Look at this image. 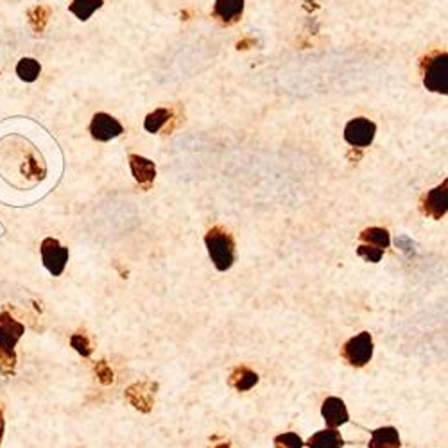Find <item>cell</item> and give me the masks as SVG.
<instances>
[{"label":"cell","mask_w":448,"mask_h":448,"mask_svg":"<svg viewBox=\"0 0 448 448\" xmlns=\"http://www.w3.org/2000/svg\"><path fill=\"white\" fill-rule=\"evenodd\" d=\"M129 167H131V172L135 176L136 182L143 187L146 190L151 189L153 182L156 178V167L151 160L143 158L138 155H129Z\"/></svg>","instance_id":"cell-11"},{"label":"cell","mask_w":448,"mask_h":448,"mask_svg":"<svg viewBox=\"0 0 448 448\" xmlns=\"http://www.w3.org/2000/svg\"><path fill=\"white\" fill-rule=\"evenodd\" d=\"M102 6V0H72L70 4V11L78 16L79 20H88L97 9Z\"/></svg>","instance_id":"cell-18"},{"label":"cell","mask_w":448,"mask_h":448,"mask_svg":"<svg viewBox=\"0 0 448 448\" xmlns=\"http://www.w3.org/2000/svg\"><path fill=\"white\" fill-rule=\"evenodd\" d=\"M40 72H42V66H40V63L33 58L20 59L18 65H16V73H18V78L25 83L36 81Z\"/></svg>","instance_id":"cell-17"},{"label":"cell","mask_w":448,"mask_h":448,"mask_svg":"<svg viewBox=\"0 0 448 448\" xmlns=\"http://www.w3.org/2000/svg\"><path fill=\"white\" fill-rule=\"evenodd\" d=\"M2 432H4V420H2V411H0V440H2Z\"/></svg>","instance_id":"cell-25"},{"label":"cell","mask_w":448,"mask_h":448,"mask_svg":"<svg viewBox=\"0 0 448 448\" xmlns=\"http://www.w3.org/2000/svg\"><path fill=\"white\" fill-rule=\"evenodd\" d=\"M305 441L296 432H283L275 437V448H303Z\"/></svg>","instance_id":"cell-20"},{"label":"cell","mask_w":448,"mask_h":448,"mask_svg":"<svg viewBox=\"0 0 448 448\" xmlns=\"http://www.w3.org/2000/svg\"><path fill=\"white\" fill-rule=\"evenodd\" d=\"M448 208V179H444L443 185L436 187L430 190L425 197V205H423V212L430 216L432 219H441L447 213Z\"/></svg>","instance_id":"cell-10"},{"label":"cell","mask_w":448,"mask_h":448,"mask_svg":"<svg viewBox=\"0 0 448 448\" xmlns=\"http://www.w3.org/2000/svg\"><path fill=\"white\" fill-rule=\"evenodd\" d=\"M357 255H359L360 259L366 260V262L377 264V262H380V259H382L384 252L375 246H367V244H362V246L357 247Z\"/></svg>","instance_id":"cell-21"},{"label":"cell","mask_w":448,"mask_h":448,"mask_svg":"<svg viewBox=\"0 0 448 448\" xmlns=\"http://www.w3.org/2000/svg\"><path fill=\"white\" fill-rule=\"evenodd\" d=\"M321 416L325 420L326 429H337V427L344 425L350 421V414H348L346 403L337 396H329L321 406Z\"/></svg>","instance_id":"cell-9"},{"label":"cell","mask_w":448,"mask_h":448,"mask_svg":"<svg viewBox=\"0 0 448 448\" xmlns=\"http://www.w3.org/2000/svg\"><path fill=\"white\" fill-rule=\"evenodd\" d=\"M95 371H97V377H99V380H101L102 384H112L113 382V371L112 367L108 366V364L105 362V360H101V362H97L95 364Z\"/></svg>","instance_id":"cell-23"},{"label":"cell","mask_w":448,"mask_h":448,"mask_svg":"<svg viewBox=\"0 0 448 448\" xmlns=\"http://www.w3.org/2000/svg\"><path fill=\"white\" fill-rule=\"evenodd\" d=\"M360 240L366 242L367 246H375L379 249H386L389 247L391 239H389V232L386 228H379V226H373V228H366L362 233H360Z\"/></svg>","instance_id":"cell-16"},{"label":"cell","mask_w":448,"mask_h":448,"mask_svg":"<svg viewBox=\"0 0 448 448\" xmlns=\"http://www.w3.org/2000/svg\"><path fill=\"white\" fill-rule=\"evenodd\" d=\"M244 0H216L213 16L223 23H235L242 16Z\"/></svg>","instance_id":"cell-12"},{"label":"cell","mask_w":448,"mask_h":448,"mask_svg":"<svg viewBox=\"0 0 448 448\" xmlns=\"http://www.w3.org/2000/svg\"><path fill=\"white\" fill-rule=\"evenodd\" d=\"M70 344H72V348H76V352L81 353L83 357L92 355V346H90L88 337L83 336V334H73V336L70 337Z\"/></svg>","instance_id":"cell-22"},{"label":"cell","mask_w":448,"mask_h":448,"mask_svg":"<svg viewBox=\"0 0 448 448\" xmlns=\"http://www.w3.org/2000/svg\"><path fill=\"white\" fill-rule=\"evenodd\" d=\"M212 448H232V444H230V443H220V444H216V447H212Z\"/></svg>","instance_id":"cell-26"},{"label":"cell","mask_w":448,"mask_h":448,"mask_svg":"<svg viewBox=\"0 0 448 448\" xmlns=\"http://www.w3.org/2000/svg\"><path fill=\"white\" fill-rule=\"evenodd\" d=\"M90 133L99 142H108V140L122 135L124 128L115 117L108 115V113H95L92 124H90Z\"/></svg>","instance_id":"cell-7"},{"label":"cell","mask_w":448,"mask_h":448,"mask_svg":"<svg viewBox=\"0 0 448 448\" xmlns=\"http://www.w3.org/2000/svg\"><path fill=\"white\" fill-rule=\"evenodd\" d=\"M373 337L370 332H360L343 344L341 355L350 366L364 367L373 359Z\"/></svg>","instance_id":"cell-2"},{"label":"cell","mask_w":448,"mask_h":448,"mask_svg":"<svg viewBox=\"0 0 448 448\" xmlns=\"http://www.w3.org/2000/svg\"><path fill=\"white\" fill-rule=\"evenodd\" d=\"M205 244L217 271L224 273V271L232 269L235 264V242L226 230L219 228V226L212 228L206 233Z\"/></svg>","instance_id":"cell-1"},{"label":"cell","mask_w":448,"mask_h":448,"mask_svg":"<svg viewBox=\"0 0 448 448\" xmlns=\"http://www.w3.org/2000/svg\"><path fill=\"white\" fill-rule=\"evenodd\" d=\"M22 334L23 326L20 325L18 321H15L6 312L0 316V353L6 359L11 360V364L15 362V346L20 337H22Z\"/></svg>","instance_id":"cell-4"},{"label":"cell","mask_w":448,"mask_h":448,"mask_svg":"<svg viewBox=\"0 0 448 448\" xmlns=\"http://www.w3.org/2000/svg\"><path fill=\"white\" fill-rule=\"evenodd\" d=\"M309 448H343L344 440L337 429H325L319 432L312 434L310 440L307 441Z\"/></svg>","instance_id":"cell-15"},{"label":"cell","mask_w":448,"mask_h":448,"mask_svg":"<svg viewBox=\"0 0 448 448\" xmlns=\"http://www.w3.org/2000/svg\"><path fill=\"white\" fill-rule=\"evenodd\" d=\"M367 448H402L400 434L394 427H380L371 432Z\"/></svg>","instance_id":"cell-14"},{"label":"cell","mask_w":448,"mask_h":448,"mask_svg":"<svg viewBox=\"0 0 448 448\" xmlns=\"http://www.w3.org/2000/svg\"><path fill=\"white\" fill-rule=\"evenodd\" d=\"M170 119V112L165 108H158L155 110L153 113H149V115L146 117V122H143V128H146V131L149 133H158L160 129L165 126L167 122H169Z\"/></svg>","instance_id":"cell-19"},{"label":"cell","mask_w":448,"mask_h":448,"mask_svg":"<svg viewBox=\"0 0 448 448\" xmlns=\"http://www.w3.org/2000/svg\"><path fill=\"white\" fill-rule=\"evenodd\" d=\"M47 16H49V9L47 8H36L35 11H31L33 28H36V23H38V20H40V29H43Z\"/></svg>","instance_id":"cell-24"},{"label":"cell","mask_w":448,"mask_h":448,"mask_svg":"<svg viewBox=\"0 0 448 448\" xmlns=\"http://www.w3.org/2000/svg\"><path fill=\"white\" fill-rule=\"evenodd\" d=\"M42 260L52 276H59L69 262V249L63 247L56 239L49 237L42 242Z\"/></svg>","instance_id":"cell-6"},{"label":"cell","mask_w":448,"mask_h":448,"mask_svg":"<svg viewBox=\"0 0 448 448\" xmlns=\"http://www.w3.org/2000/svg\"><path fill=\"white\" fill-rule=\"evenodd\" d=\"M377 126L375 122H371L370 119H353L346 124L344 128V140L353 147H367L371 146L373 138H375Z\"/></svg>","instance_id":"cell-5"},{"label":"cell","mask_w":448,"mask_h":448,"mask_svg":"<svg viewBox=\"0 0 448 448\" xmlns=\"http://www.w3.org/2000/svg\"><path fill=\"white\" fill-rule=\"evenodd\" d=\"M259 373H255V371L249 370L247 366H237L235 370L232 371V375H230L228 384L233 389L239 391V393H244V391L253 389V387L259 384Z\"/></svg>","instance_id":"cell-13"},{"label":"cell","mask_w":448,"mask_h":448,"mask_svg":"<svg viewBox=\"0 0 448 448\" xmlns=\"http://www.w3.org/2000/svg\"><path fill=\"white\" fill-rule=\"evenodd\" d=\"M423 85L434 93H448V54L436 52L425 61V78Z\"/></svg>","instance_id":"cell-3"},{"label":"cell","mask_w":448,"mask_h":448,"mask_svg":"<svg viewBox=\"0 0 448 448\" xmlns=\"http://www.w3.org/2000/svg\"><path fill=\"white\" fill-rule=\"evenodd\" d=\"M158 389V384L155 382H142L135 384L126 391V398L135 409L142 411V413H149L155 403V394Z\"/></svg>","instance_id":"cell-8"}]
</instances>
